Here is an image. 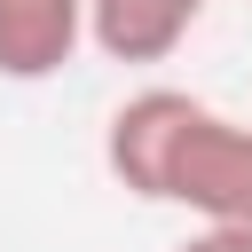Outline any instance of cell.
I'll list each match as a JSON object with an SVG mask.
<instances>
[{
	"mask_svg": "<svg viewBox=\"0 0 252 252\" xmlns=\"http://www.w3.org/2000/svg\"><path fill=\"white\" fill-rule=\"evenodd\" d=\"M197 110H205V102L181 94V87H142V94H126V102L110 110V126H102V165H110V181H118L126 197H165V158H173V142H181V126H189Z\"/></svg>",
	"mask_w": 252,
	"mask_h": 252,
	"instance_id": "obj_2",
	"label": "cell"
},
{
	"mask_svg": "<svg viewBox=\"0 0 252 252\" xmlns=\"http://www.w3.org/2000/svg\"><path fill=\"white\" fill-rule=\"evenodd\" d=\"M173 252H252V236H244V228H197V236H181Z\"/></svg>",
	"mask_w": 252,
	"mask_h": 252,
	"instance_id": "obj_5",
	"label": "cell"
},
{
	"mask_svg": "<svg viewBox=\"0 0 252 252\" xmlns=\"http://www.w3.org/2000/svg\"><path fill=\"white\" fill-rule=\"evenodd\" d=\"M87 39V0H0V79H55Z\"/></svg>",
	"mask_w": 252,
	"mask_h": 252,
	"instance_id": "obj_3",
	"label": "cell"
},
{
	"mask_svg": "<svg viewBox=\"0 0 252 252\" xmlns=\"http://www.w3.org/2000/svg\"><path fill=\"white\" fill-rule=\"evenodd\" d=\"M205 0H87V39L110 63H165L197 32Z\"/></svg>",
	"mask_w": 252,
	"mask_h": 252,
	"instance_id": "obj_4",
	"label": "cell"
},
{
	"mask_svg": "<svg viewBox=\"0 0 252 252\" xmlns=\"http://www.w3.org/2000/svg\"><path fill=\"white\" fill-rule=\"evenodd\" d=\"M165 205L197 213L205 228H244L252 236V126L197 110L165 158Z\"/></svg>",
	"mask_w": 252,
	"mask_h": 252,
	"instance_id": "obj_1",
	"label": "cell"
}]
</instances>
